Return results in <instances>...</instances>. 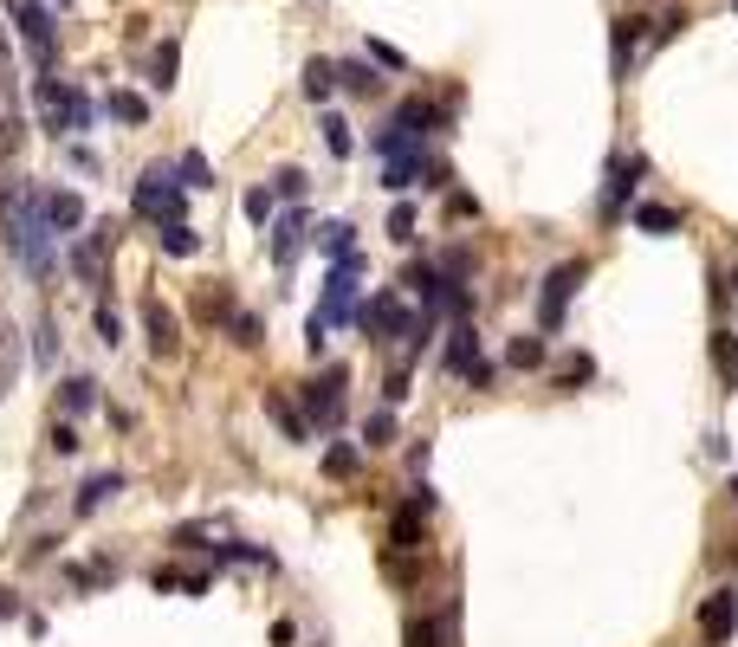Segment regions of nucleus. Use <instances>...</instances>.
<instances>
[{
	"label": "nucleus",
	"instance_id": "nucleus-22",
	"mask_svg": "<svg viewBox=\"0 0 738 647\" xmlns=\"http://www.w3.org/2000/svg\"><path fill=\"white\" fill-rule=\"evenodd\" d=\"M337 85H344V91H357V98H376V91H382V78L369 72L363 59H344V65H337Z\"/></svg>",
	"mask_w": 738,
	"mask_h": 647
},
{
	"label": "nucleus",
	"instance_id": "nucleus-31",
	"mask_svg": "<svg viewBox=\"0 0 738 647\" xmlns=\"http://www.w3.org/2000/svg\"><path fill=\"white\" fill-rule=\"evenodd\" d=\"M111 117H117V123H143V117H149V104L136 98V91H111Z\"/></svg>",
	"mask_w": 738,
	"mask_h": 647
},
{
	"label": "nucleus",
	"instance_id": "nucleus-41",
	"mask_svg": "<svg viewBox=\"0 0 738 647\" xmlns=\"http://www.w3.org/2000/svg\"><path fill=\"white\" fill-rule=\"evenodd\" d=\"M389 233H395V240H408V233H415V208H395L389 214Z\"/></svg>",
	"mask_w": 738,
	"mask_h": 647
},
{
	"label": "nucleus",
	"instance_id": "nucleus-2",
	"mask_svg": "<svg viewBox=\"0 0 738 647\" xmlns=\"http://www.w3.org/2000/svg\"><path fill=\"white\" fill-rule=\"evenodd\" d=\"M33 98H39V117H46V130H91V98L78 85H65V78H39L33 85Z\"/></svg>",
	"mask_w": 738,
	"mask_h": 647
},
{
	"label": "nucleus",
	"instance_id": "nucleus-14",
	"mask_svg": "<svg viewBox=\"0 0 738 647\" xmlns=\"http://www.w3.org/2000/svg\"><path fill=\"white\" fill-rule=\"evenodd\" d=\"M641 39H648V20H615V26H609V46H615V72H622V78H628V65H635Z\"/></svg>",
	"mask_w": 738,
	"mask_h": 647
},
{
	"label": "nucleus",
	"instance_id": "nucleus-8",
	"mask_svg": "<svg viewBox=\"0 0 738 647\" xmlns=\"http://www.w3.org/2000/svg\"><path fill=\"white\" fill-rule=\"evenodd\" d=\"M136 214H149L162 227V220H182V188L169 182V169H143V182H136Z\"/></svg>",
	"mask_w": 738,
	"mask_h": 647
},
{
	"label": "nucleus",
	"instance_id": "nucleus-5",
	"mask_svg": "<svg viewBox=\"0 0 738 647\" xmlns=\"http://www.w3.org/2000/svg\"><path fill=\"white\" fill-rule=\"evenodd\" d=\"M344 382H350L344 363H331L324 376L305 382V421L311 428H337V421H344Z\"/></svg>",
	"mask_w": 738,
	"mask_h": 647
},
{
	"label": "nucleus",
	"instance_id": "nucleus-32",
	"mask_svg": "<svg viewBox=\"0 0 738 647\" xmlns=\"http://www.w3.org/2000/svg\"><path fill=\"white\" fill-rule=\"evenodd\" d=\"M305 188H311L305 169H279V175H272V195H285V201H305Z\"/></svg>",
	"mask_w": 738,
	"mask_h": 647
},
{
	"label": "nucleus",
	"instance_id": "nucleus-40",
	"mask_svg": "<svg viewBox=\"0 0 738 647\" xmlns=\"http://www.w3.org/2000/svg\"><path fill=\"white\" fill-rule=\"evenodd\" d=\"M272 214V188H253V195H246V220H266Z\"/></svg>",
	"mask_w": 738,
	"mask_h": 647
},
{
	"label": "nucleus",
	"instance_id": "nucleus-44",
	"mask_svg": "<svg viewBox=\"0 0 738 647\" xmlns=\"http://www.w3.org/2000/svg\"><path fill=\"white\" fill-rule=\"evenodd\" d=\"M726 285H732V298H738V266H732V279H726Z\"/></svg>",
	"mask_w": 738,
	"mask_h": 647
},
{
	"label": "nucleus",
	"instance_id": "nucleus-16",
	"mask_svg": "<svg viewBox=\"0 0 738 647\" xmlns=\"http://www.w3.org/2000/svg\"><path fill=\"white\" fill-rule=\"evenodd\" d=\"M266 415H272V428H279L285 440H305V434H311V421H305V408H292V402H285V395H279V389H266Z\"/></svg>",
	"mask_w": 738,
	"mask_h": 647
},
{
	"label": "nucleus",
	"instance_id": "nucleus-34",
	"mask_svg": "<svg viewBox=\"0 0 738 647\" xmlns=\"http://www.w3.org/2000/svg\"><path fill=\"white\" fill-rule=\"evenodd\" d=\"M324 473H331V479H350V473H357V447H331V453H324Z\"/></svg>",
	"mask_w": 738,
	"mask_h": 647
},
{
	"label": "nucleus",
	"instance_id": "nucleus-23",
	"mask_svg": "<svg viewBox=\"0 0 738 647\" xmlns=\"http://www.w3.org/2000/svg\"><path fill=\"white\" fill-rule=\"evenodd\" d=\"M195 246H201V233L188 227V220H162V253H169V259H188Z\"/></svg>",
	"mask_w": 738,
	"mask_h": 647
},
{
	"label": "nucleus",
	"instance_id": "nucleus-1",
	"mask_svg": "<svg viewBox=\"0 0 738 647\" xmlns=\"http://www.w3.org/2000/svg\"><path fill=\"white\" fill-rule=\"evenodd\" d=\"M0 220H7V253L20 259L33 279H52V220L39 208V188H26V175H13V162L0 169Z\"/></svg>",
	"mask_w": 738,
	"mask_h": 647
},
{
	"label": "nucleus",
	"instance_id": "nucleus-39",
	"mask_svg": "<svg viewBox=\"0 0 738 647\" xmlns=\"http://www.w3.org/2000/svg\"><path fill=\"white\" fill-rule=\"evenodd\" d=\"M98 337H104V343H123V324H117L111 305H98Z\"/></svg>",
	"mask_w": 738,
	"mask_h": 647
},
{
	"label": "nucleus",
	"instance_id": "nucleus-21",
	"mask_svg": "<svg viewBox=\"0 0 738 647\" xmlns=\"http://www.w3.org/2000/svg\"><path fill=\"white\" fill-rule=\"evenodd\" d=\"M117 492H123V479H117V473H98V479H91L85 492H78V505H72V512H78V518H91V512H98V505H111Z\"/></svg>",
	"mask_w": 738,
	"mask_h": 647
},
{
	"label": "nucleus",
	"instance_id": "nucleus-12",
	"mask_svg": "<svg viewBox=\"0 0 738 647\" xmlns=\"http://www.w3.org/2000/svg\"><path fill=\"white\" fill-rule=\"evenodd\" d=\"M39 208H46V220H52L59 240H65V233L78 240V227H85V201H78V195H65V188H59V195H39Z\"/></svg>",
	"mask_w": 738,
	"mask_h": 647
},
{
	"label": "nucleus",
	"instance_id": "nucleus-20",
	"mask_svg": "<svg viewBox=\"0 0 738 647\" xmlns=\"http://www.w3.org/2000/svg\"><path fill=\"white\" fill-rule=\"evenodd\" d=\"M408 647H454V615H441V622H434V615H415V622H408Z\"/></svg>",
	"mask_w": 738,
	"mask_h": 647
},
{
	"label": "nucleus",
	"instance_id": "nucleus-38",
	"mask_svg": "<svg viewBox=\"0 0 738 647\" xmlns=\"http://www.w3.org/2000/svg\"><path fill=\"white\" fill-rule=\"evenodd\" d=\"M33 356H39V363H52V356H59V330H52V318H39V343H33Z\"/></svg>",
	"mask_w": 738,
	"mask_h": 647
},
{
	"label": "nucleus",
	"instance_id": "nucleus-4",
	"mask_svg": "<svg viewBox=\"0 0 738 647\" xmlns=\"http://www.w3.org/2000/svg\"><path fill=\"white\" fill-rule=\"evenodd\" d=\"M583 279H590V259H564L557 272H544V292H538V324L544 330L564 324V311H570V298H577Z\"/></svg>",
	"mask_w": 738,
	"mask_h": 647
},
{
	"label": "nucleus",
	"instance_id": "nucleus-33",
	"mask_svg": "<svg viewBox=\"0 0 738 647\" xmlns=\"http://www.w3.org/2000/svg\"><path fill=\"white\" fill-rule=\"evenodd\" d=\"M680 26H687V13H680V7H667V13H661V20H654V26H648V46H667V39H674V33H680Z\"/></svg>",
	"mask_w": 738,
	"mask_h": 647
},
{
	"label": "nucleus",
	"instance_id": "nucleus-46",
	"mask_svg": "<svg viewBox=\"0 0 738 647\" xmlns=\"http://www.w3.org/2000/svg\"><path fill=\"white\" fill-rule=\"evenodd\" d=\"M732 7H738V0H732Z\"/></svg>",
	"mask_w": 738,
	"mask_h": 647
},
{
	"label": "nucleus",
	"instance_id": "nucleus-7",
	"mask_svg": "<svg viewBox=\"0 0 738 647\" xmlns=\"http://www.w3.org/2000/svg\"><path fill=\"white\" fill-rule=\"evenodd\" d=\"M641 175H648V156H635V149H615V156H609V182H603V214H609V220L635 201Z\"/></svg>",
	"mask_w": 738,
	"mask_h": 647
},
{
	"label": "nucleus",
	"instance_id": "nucleus-18",
	"mask_svg": "<svg viewBox=\"0 0 738 647\" xmlns=\"http://www.w3.org/2000/svg\"><path fill=\"white\" fill-rule=\"evenodd\" d=\"M298 253H305V214H285L279 227H272V259H279V266H292Z\"/></svg>",
	"mask_w": 738,
	"mask_h": 647
},
{
	"label": "nucleus",
	"instance_id": "nucleus-26",
	"mask_svg": "<svg viewBox=\"0 0 738 647\" xmlns=\"http://www.w3.org/2000/svg\"><path fill=\"white\" fill-rule=\"evenodd\" d=\"M195 311H201V318H208V324H227V318H234L240 305H234V292H221V285H208V292H201V305H195Z\"/></svg>",
	"mask_w": 738,
	"mask_h": 647
},
{
	"label": "nucleus",
	"instance_id": "nucleus-29",
	"mask_svg": "<svg viewBox=\"0 0 738 647\" xmlns=\"http://www.w3.org/2000/svg\"><path fill=\"white\" fill-rule=\"evenodd\" d=\"M227 330H234V343H240V350H253V343L266 337V324H259V311H234V318H227Z\"/></svg>",
	"mask_w": 738,
	"mask_h": 647
},
{
	"label": "nucleus",
	"instance_id": "nucleus-25",
	"mask_svg": "<svg viewBox=\"0 0 738 647\" xmlns=\"http://www.w3.org/2000/svg\"><path fill=\"white\" fill-rule=\"evenodd\" d=\"M331 91H337V65H331V59H311V65H305V98L324 104Z\"/></svg>",
	"mask_w": 738,
	"mask_h": 647
},
{
	"label": "nucleus",
	"instance_id": "nucleus-24",
	"mask_svg": "<svg viewBox=\"0 0 738 647\" xmlns=\"http://www.w3.org/2000/svg\"><path fill=\"white\" fill-rule=\"evenodd\" d=\"M175 72H182V52H175V39H169V46H156V59H149V85L175 91Z\"/></svg>",
	"mask_w": 738,
	"mask_h": 647
},
{
	"label": "nucleus",
	"instance_id": "nucleus-45",
	"mask_svg": "<svg viewBox=\"0 0 738 647\" xmlns=\"http://www.w3.org/2000/svg\"><path fill=\"white\" fill-rule=\"evenodd\" d=\"M52 7H72V0H52Z\"/></svg>",
	"mask_w": 738,
	"mask_h": 647
},
{
	"label": "nucleus",
	"instance_id": "nucleus-30",
	"mask_svg": "<svg viewBox=\"0 0 738 647\" xmlns=\"http://www.w3.org/2000/svg\"><path fill=\"white\" fill-rule=\"evenodd\" d=\"M318 130H324V149H331V156H350V149H357V136H350L344 117H324Z\"/></svg>",
	"mask_w": 738,
	"mask_h": 647
},
{
	"label": "nucleus",
	"instance_id": "nucleus-17",
	"mask_svg": "<svg viewBox=\"0 0 738 647\" xmlns=\"http://www.w3.org/2000/svg\"><path fill=\"white\" fill-rule=\"evenodd\" d=\"M635 227L654 233V240H674V233H680V208H667V201H641V208H635Z\"/></svg>",
	"mask_w": 738,
	"mask_h": 647
},
{
	"label": "nucleus",
	"instance_id": "nucleus-28",
	"mask_svg": "<svg viewBox=\"0 0 738 647\" xmlns=\"http://www.w3.org/2000/svg\"><path fill=\"white\" fill-rule=\"evenodd\" d=\"M505 363H512V369H544V337H518V343H505Z\"/></svg>",
	"mask_w": 738,
	"mask_h": 647
},
{
	"label": "nucleus",
	"instance_id": "nucleus-13",
	"mask_svg": "<svg viewBox=\"0 0 738 647\" xmlns=\"http://www.w3.org/2000/svg\"><path fill=\"white\" fill-rule=\"evenodd\" d=\"M143 330H149V350L156 356H175V318L162 298H143Z\"/></svg>",
	"mask_w": 738,
	"mask_h": 647
},
{
	"label": "nucleus",
	"instance_id": "nucleus-9",
	"mask_svg": "<svg viewBox=\"0 0 738 647\" xmlns=\"http://www.w3.org/2000/svg\"><path fill=\"white\" fill-rule=\"evenodd\" d=\"M480 363H486V356H480V330H473L467 318H460V324H454V337H447V350H441V369H447V376H460V382H467Z\"/></svg>",
	"mask_w": 738,
	"mask_h": 647
},
{
	"label": "nucleus",
	"instance_id": "nucleus-42",
	"mask_svg": "<svg viewBox=\"0 0 738 647\" xmlns=\"http://www.w3.org/2000/svg\"><path fill=\"white\" fill-rule=\"evenodd\" d=\"M78 447V428H65V421H59V428H52V453H72Z\"/></svg>",
	"mask_w": 738,
	"mask_h": 647
},
{
	"label": "nucleus",
	"instance_id": "nucleus-37",
	"mask_svg": "<svg viewBox=\"0 0 738 647\" xmlns=\"http://www.w3.org/2000/svg\"><path fill=\"white\" fill-rule=\"evenodd\" d=\"M369 59H376L382 72H408V59H402L395 46H382V39H369Z\"/></svg>",
	"mask_w": 738,
	"mask_h": 647
},
{
	"label": "nucleus",
	"instance_id": "nucleus-35",
	"mask_svg": "<svg viewBox=\"0 0 738 647\" xmlns=\"http://www.w3.org/2000/svg\"><path fill=\"white\" fill-rule=\"evenodd\" d=\"M363 440H369V447H389V440H395V415H389V408H382V415H369Z\"/></svg>",
	"mask_w": 738,
	"mask_h": 647
},
{
	"label": "nucleus",
	"instance_id": "nucleus-10",
	"mask_svg": "<svg viewBox=\"0 0 738 647\" xmlns=\"http://www.w3.org/2000/svg\"><path fill=\"white\" fill-rule=\"evenodd\" d=\"M700 628H706L713 641H732V628H738V589H732V583H719L713 596L700 602Z\"/></svg>",
	"mask_w": 738,
	"mask_h": 647
},
{
	"label": "nucleus",
	"instance_id": "nucleus-43",
	"mask_svg": "<svg viewBox=\"0 0 738 647\" xmlns=\"http://www.w3.org/2000/svg\"><path fill=\"white\" fill-rule=\"evenodd\" d=\"M0 615H13V596H7V589H0Z\"/></svg>",
	"mask_w": 738,
	"mask_h": 647
},
{
	"label": "nucleus",
	"instance_id": "nucleus-6",
	"mask_svg": "<svg viewBox=\"0 0 738 647\" xmlns=\"http://www.w3.org/2000/svg\"><path fill=\"white\" fill-rule=\"evenodd\" d=\"M13 26H20V39L33 46L39 65H52V52H59V26H52V0H13Z\"/></svg>",
	"mask_w": 738,
	"mask_h": 647
},
{
	"label": "nucleus",
	"instance_id": "nucleus-15",
	"mask_svg": "<svg viewBox=\"0 0 738 647\" xmlns=\"http://www.w3.org/2000/svg\"><path fill=\"white\" fill-rule=\"evenodd\" d=\"M706 350H713V363H719V382H726V395H738V330L719 324Z\"/></svg>",
	"mask_w": 738,
	"mask_h": 647
},
{
	"label": "nucleus",
	"instance_id": "nucleus-11",
	"mask_svg": "<svg viewBox=\"0 0 738 647\" xmlns=\"http://www.w3.org/2000/svg\"><path fill=\"white\" fill-rule=\"evenodd\" d=\"M111 240H117V227H91V240L72 246V272H78V279H104V253H111Z\"/></svg>",
	"mask_w": 738,
	"mask_h": 647
},
{
	"label": "nucleus",
	"instance_id": "nucleus-27",
	"mask_svg": "<svg viewBox=\"0 0 738 647\" xmlns=\"http://www.w3.org/2000/svg\"><path fill=\"white\" fill-rule=\"evenodd\" d=\"M318 246H324L331 259H350V253H357V240H350V220H331V227H318Z\"/></svg>",
	"mask_w": 738,
	"mask_h": 647
},
{
	"label": "nucleus",
	"instance_id": "nucleus-19",
	"mask_svg": "<svg viewBox=\"0 0 738 647\" xmlns=\"http://www.w3.org/2000/svg\"><path fill=\"white\" fill-rule=\"evenodd\" d=\"M59 408H65V415H91V408H98V382H91V376H65L59 382Z\"/></svg>",
	"mask_w": 738,
	"mask_h": 647
},
{
	"label": "nucleus",
	"instance_id": "nucleus-3",
	"mask_svg": "<svg viewBox=\"0 0 738 647\" xmlns=\"http://www.w3.org/2000/svg\"><path fill=\"white\" fill-rule=\"evenodd\" d=\"M357 279H363V253L337 259L331 266V285H324V305H318V324H357Z\"/></svg>",
	"mask_w": 738,
	"mask_h": 647
},
{
	"label": "nucleus",
	"instance_id": "nucleus-36",
	"mask_svg": "<svg viewBox=\"0 0 738 647\" xmlns=\"http://www.w3.org/2000/svg\"><path fill=\"white\" fill-rule=\"evenodd\" d=\"M182 175H188V188H208V182H214L208 156H195V149H188V156H182Z\"/></svg>",
	"mask_w": 738,
	"mask_h": 647
}]
</instances>
